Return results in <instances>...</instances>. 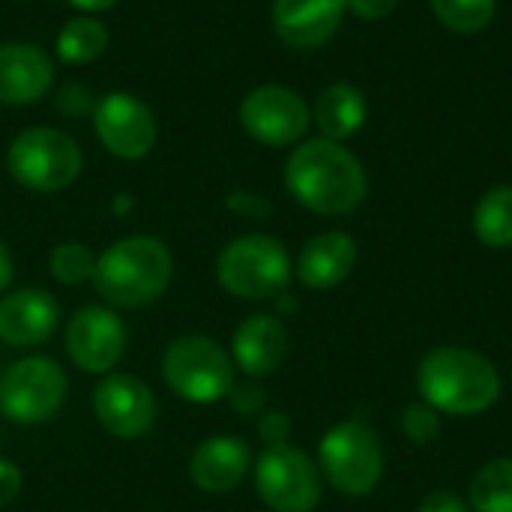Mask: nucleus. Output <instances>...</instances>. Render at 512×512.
<instances>
[{
	"label": "nucleus",
	"instance_id": "1",
	"mask_svg": "<svg viewBox=\"0 0 512 512\" xmlns=\"http://www.w3.org/2000/svg\"><path fill=\"white\" fill-rule=\"evenodd\" d=\"M285 183L291 195L318 216H345L357 210L369 189L357 156L330 138L303 141L285 165Z\"/></svg>",
	"mask_w": 512,
	"mask_h": 512
},
{
	"label": "nucleus",
	"instance_id": "12",
	"mask_svg": "<svg viewBox=\"0 0 512 512\" xmlns=\"http://www.w3.org/2000/svg\"><path fill=\"white\" fill-rule=\"evenodd\" d=\"M126 348L123 321L102 306H84L66 327V354L81 372H108L117 366Z\"/></svg>",
	"mask_w": 512,
	"mask_h": 512
},
{
	"label": "nucleus",
	"instance_id": "7",
	"mask_svg": "<svg viewBox=\"0 0 512 512\" xmlns=\"http://www.w3.org/2000/svg\"><path fill=\"white\" fill-rule=\"evenodd\" d=\"M165 384L186 402L207 405L234 387V363L210 336H180L165 348L162 357Z\"/></svg>",
	"mask_w": 512,
	"mask_h": 512
},
{
	"label": "nucleus",
	"instance_id": "18",
	"mask_svg": "<svg viewBox=\"0 0 512 512\" xmlns=\"http://www.w3.org/2000/svg\"><path fill=\"white\" fill-rule=\"evenodd\" d=\"M252 468V450L234 435H219L204 441L189 462L192 483L207 495L234 492Z\"/></svg>",
	"mask_w": 512,
	"mask_h": 512
},
{
	"label": "nucleus",
	"instance_id": "5",
	"mask_svg": "<svg viewBox=\"0 0 512 512\" xmlns=\"http://www.w3.org/2000/svg\"><path fill=\"white\" fill-rule=\"evenodd\" d=\"M216 279L240 300H279L291 285V255L276 237L246 234L222 249Z\"/></svg>",
	"mask_w": 512,
	"mask_h": 512
},
{
	"label": "nucleus",
	"instance_id": "26",
	"mask_svg": "<svg viewBox=\"0 0 512 512\" xmlns=\"http://www.w3.org/2000/svg\"><path fill=\"white\" fill-rule=\"evenodd\" d=\"M399 426H402V435H405L414 447H426V444H432V441L441 435V414H438L429 402L420 399V402L405 405Z\"/></svg>",
	"mask_w": 512,
	"mask_h": 512
},
{
	"label": "nucleus",
	"instance_id": "9",
	"mask_svg": "<svg viewBox=\"0 0 512 512\" xmlns=\"http://www.w3.org/2000/svg\"><path fill=\"white\" fill-rule=\"evenodd\" d=\"M66 399V375L48 357L12 363L0 378V411L21 426L51 420Z\"/></svg>",
	"mask_w": 512,
	"mask_h": 512
},
{
	"label": "nucleus",
	"instance_id": "25",
	"mask_svg": "<svg viewBox=\"0 0 512 512\" xmlns=\"http://www.w3.org/2000/svg\"><path fill=\"white\" fill-rule=\"evenodd\" d=\"M51 276L63 285H81L87 279H93L96 273V255L84 246V243H60L51 252Z\"/></svg>",
	"mask_w": 512,
	"mask_h": 512
},
{
	"label": "nucleus",
	"instance_id": "8",
	"mask_svg": "<svg viewBox=\"0 0 512 512\" xmlns=\"http://www.w3.org/2000/svg\"><path fill=\"white\" fill-rule=\"evenodd\" d=\"M255 489L273 512H312L321 504V471L291 444L267 447L255 462Z\"/></svg>",
	"mask_w": 512,
	"mask_h": 512
},
{
	"label": "nucleus",
	"instance_id": "17",
	"mask_svg": "<svg viewBox=\"0 0 512 512\" xmlns=\"http://www.w3.org/2000/svg\"><path fill=\"white\" fill-rule=\"evenodd\" d=\"M231 354L249 378H267L288 357V327L276 315H249L234 330Z\"/></svg>",
	"mask_w": 512,
	"mask_h": 512
},
{
	"label": "nucleus",
	"instance_id": "32",
	"mask_svg": "<svg viewBox=\"0 0 512 512\" xmlns=\"http://www.w3.org/2000/svg\"><path fill=\"white\" fill-rule=\"evenodd\" d=\"M228 207L243 213V216H270V204L264 198L252 195V192H234L228 198Z\"/></svg>",
	"mask_w": 512,
	"mask_h": 512
},
{
	"label": "nucleus",
	"instance_id": "24",
	"mask_svg": "<svg viewBox=\"0 0 512 512\" xmlns=\"http://www.w3.org/2000/svg\"><path fill=\"white\" fill-rule=\"evenodd\" d=\"M432 9L456 33H477L495 18V0H432Z\"/></svg>",
	"mask_w": 512,
	"mask_h": 512
},
{
	"label": "nucleus",
	"instance_id": "11",
	"mask_svg": "<svg viewBox=\"0 0 512 512\" xmlns=\"http://www.w3.org/2000/svg\"><path fill=\"white\" fill-rule=\"evenodd\" d=\"M306 102L279 84H261L240 102V126L267 147H288L309 129Z\"/></svg>",
	"mask_w": 512,
	"mask_h": 512
},
{
	"label": "nucleus",
	"instance_id": "13",
	"mask_svg": "<svg viewBox=\"0 0 512 512\" xmlns=\"http://www.w3.org/2000/svg\"><path fill=\"white\" fill-rule=\"evenodd\" d=\"M93 411L114 438H141L156 423V399L132 375H108L93 393Z\"/></svg>",
	"mask_w": 512,
	"mask_h": 512
},
{
	"label": "nucleus",
	"instance_id": "35",
	"mask_svg": "<svg viewBox=\"0 0 512 512\" xmlns=\"http://www.w3.org/2000/svg\"><path fill=\"white\" fill-rule=\"evenodd\" d=\"M66 3L84 12H105V9H114L120 0H66Z\"/></svg>",
	"mask_w": 512,
	"mask_h": 512
},
{
	"label": "nucleus",
	"instance_id": "34",
	"mask_svg": "<svg viewBox=\"0 0 512 512\" xmlns=\"http://www.w3.org/2000/svg\"><path fill=\"white\" fill-rule=\"evenodd\" d=\"M12 273H15V267H12V255H9V249L0 243V294L9 288V282H12Z\"/></svg>",
	"mask_w": 512,
	"mask_h": 512
},
{
	"label": "nucleus",
	"instance_id": "14",
	"mask_svg": "<svg viewBox=\"0 0 512 512\" xmlns=\"http://www.w3.org/2000/svg\"><path fill=\"white\" fill-rule=\"evenodd\" d=\"M60 324V306L39 288H21L0 300V339L12 348H36Z\"/></svg>",
	"mask_w": 512,
	"mask_h": 512
},
{
	"label": "nucleus",
	"instance_id": "27",
	"mask_svg": "<svg viewBox=\"0 0 512 512\" xmlns=\"http://www.w3.org/2000/svg\"><path fill=\"white\" fill-rule=\"evenodd\" d=\"M57 108L69 117H84V114H93L96 99L90 96L84 84H63L57 93Z\"/></svg>",
	"mask_w": 512,
	"mask_h": 512
},
{
	"label": "nucleus",
	"instance_id": "23",
	"mask_svg": "<svg viewBox=\"0 0 512 512\" xmlns=\"http://www.w3.org/2000/svg\"><path fill=\"white\" fill-rule=\"evenodd\" d=\"M54 48H57V57L63 63H75V66L90 63V60L105 54V48H108V27L102 21H96V18H87V15L72 18L57 33V45Z\"/></svg>",
	"mask_w": 512,
	"mask_h": 512
},
{
	"label": "nucleus",
	"instance_id": "16",
	"mask_svg": "<svg viewBox=\"0 0 512 512\" xmlns=\"http://www.w3.org/2000/svg\"><path fill=\"white\" fill-rule=\"evenodd\" d=\"M345 0H273V27L291 48H318L342 24Z\"/></svg>",
	"mask_w": 512,
	"mask_h": 512
},
{
	"label": "nucleus",
	"instance_id": "30",
	"mask_svg": "<svg viewBox=\"0 0 512 512\" xmlns=\"http://www.w3.org/2000/svg\"><path fill=\"white\" fill-rule=\"evenodd\" d=\"M228 399L234 405V411L240 414H258L264 408V390H258L255 384H243V387H231L228 390Z\"/></svg>",
	"mask_w": 512,
	"mask_h": 512
},
{
	"label": "nucleus",
	"instance_id": "29",
	"mask_svg": "<svg viewBox=\"0 0 512 512\" xmlns=\"http://www.w3.org/2000/svg\"><path fill=\"white\" fill-rule=\"evenodd\" d=\"M417 512H474V510H471V504H468L465 498H459V495H453V492H447V489H435V492H429V495L420 501Z\"/></svg>",
	"mask_w": 512,
	"mask_h": 512
},
{
	"label": "nucleus",
	"instance_id": "20",
	"mask_svg": "<svg viewBox=\"0 0 512 512\" xmlns=\"http://www.w3.org/2000/svg\"><path fill=\"white\" fill-rule=\"evenodd\" d=\"M315 123L330 141L351 138L366 123V96L354 84H330L315 99Z\"/></svg>",
	"mask_w": 512,
	"mask_h": 512
},
{
	"label": "nucleus",
	"instance_id": "3",
	"mask_svg": "<svg viewBox=\"0 0 512 512\" xmlns=\"http://www.w3.org/2000/svg\"><path fill=\"white\" fill-rule=\"evenodd\" d=\"M171 252L156 237H126L96 258L93 285L120 309H138L162 297L171 282Z\"/></svg>",
	"mask_w": 512,
	"mask_h": 512
},
{
	"label": "nucleus",
	"instance_id": "15",
	"mask_svg": "<svg viewBox=\"0 0 512 512\" xmlns=\"http://www.w3.org/2000/svg\"><path fill=\"white\" fill-rule=\"evenodd\" d=\"M54 84L51 57L33 42H3L0 45V102L30 105L39 102Z\"/></svg>",
	"mask_w": 512,
	"mask_h": 512
},
{
	"label": "nucleus",
	"instance_id": "6",
	"mask_svg": "<svg viewBox=\"0 0 512 512\" xmlns=\"http://www.w3.org/2000/svg\"><path fill=\"white\" fill-rule=\"evenodd\" d=\"M81 147L54 126H30L18 132L6 150L12 180L30 192H60L81 174Z\"/></svg>",
	"mask_w": 512,
	"mask_h": 512
},
{
	"label": "nucleus",
	"instance_id": "28",
	"mask_svg": "<svg viewBox=\"0 0 512 512\" xmlns=\"http://www.w3.org/2000/svg\"><path fill=\"white\" fill-rule=\"evenodd\" d=\"M258 432H261V441H264L267 447L288 444V438H291V420H288L282 411H270V414L261 417Z\"/></svg>",
	"mask_w": 512,
	"mask_h": 512
},
{
	"label": "nucleus",
	"instance_id": "22",
	"mask_svg": "<svg viewBox=\"0 0 512 512\" xmlns=\"http://www.w3.org/2000/svg\"><path fill=\"white\" fill-rule=\"evenodd\" d=\"M468 504L474 512H512V456L492 459L474 474Z\"/></svg>",
	"mask_w": 512,
	"mask_h": 512
},
{
	"label": "nucleus",
	"instance_id": "4",
	"mask_svg": "<svg viewBox=\"0 0 512 512\" xmlns=\"http://www.w3.org/2000/svg\"><path fill=\"white\" fill-rule=\"evenodd\" d=\"M318 471L345 498H366L384 477V447L372 426L345 420L318 444Z\"/></svg>",
	"mask_w": 512,
	"mask_h": 512
},
{
	"label": "nucleus",
	"instance_id": "21",
	"mask_svg": "<svg viewBox=\"0 0 512 512\" xmlns=\"http://www.w3.org/2000/svg\"><path fill=\"white\" fill-rule=\"evenodd\" d=\"M474 234L489 249L512 246V186L489 189L474 210Z\"/></svg>",
	"mask_w": 512,
	"mask_h": 512
},
{
	"label": "nucleus",
	"instance_id": "31",
	"mask_svg": "<svg viewBox=\"0 0 512 512\" xmlns=\"http://www.w3.org/2000/svg\"><path fill=\"white\" fill-rule=\"evenodd\" d=\"M396 3H399V0H345V6H348L354 15L366 18V21L387 18V15L396 9Z\"/></svg>",
	"mask_w": 512,
	"mask_h": 512
},
{
	"label": "nucleus",
	"instance_id": "33",
	"mask_svg": "<svg viewBox=\"0 0 512 512\" xmlns=\"http://www.w3.org/2000/svg\"><path fill=\"white\" fill-rule=\"evenodd\" d=\"M18 492H21V471L12 462L0 459V507H6Z\"/></svg>",
	"mask_w": 512,
	"mask_h": 512
},
{
	"label": "nucleus",
	"instance_id": "10",
	"mask_svg": "<svg viewBox=\"0 0 512 512\" xmlns=\"http://www.w3.org/2000/svg\"><path fill=\"white\" fill-rule=\"evenodd\" d=\"M90 117L102 147L117 159H144L156 144L159 126L150 105L126 90L105 93Z\"/></svg>",
	"mask_w": 512,
	"mask_h": 512
},
{
	"label": "nucleus",
	"instance_id": "19",
	"mask_svg": "<svg viewBox=\"0 0 512 512\" xmlns=\"http://www.w3.org/2000/svg\"><path fill=\"white\" fill-rule=\"evenodd\" d=\"M357 264V243L345 231H327L312 237L297 258V279L312 291L342 285Z\"/></svg>",
	"mask_w": 512,
	"mask_h": 512
},
{
	"label": "nucleus",
	"instance_id": "2",
	"mask_svg": "<svg viewBox=\"0 0 512 512\" xmlns=\"http://www.w3.org/2000/svg\"><path fill=\"white\" fill-rule=\"evenodd\" d=\"M420 399L447 417L486 414L501 399V372L480 351L462 345H438L417 366Z\"/></svg>",
	"mask_w": 512,
	"mask_h": 512
}]
</instances>
